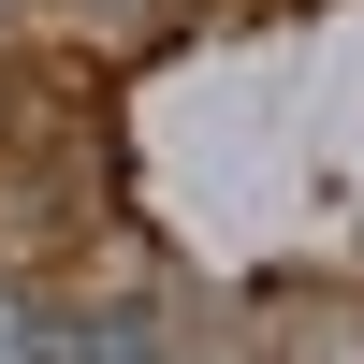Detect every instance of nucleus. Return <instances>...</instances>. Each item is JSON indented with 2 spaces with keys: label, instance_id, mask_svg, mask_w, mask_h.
I'll return each mask as SVG.
<instances>
[{
  "label": "nucleus",
  "instance_id": "nucleus-1",
  "mask_svg": "<svg viewBox=\"0 0 364 364\" xmlns=\"http://www.w3.org/2000/svg\"><path fill=\"white\" fill-rule=\"evenodd\" d=\"M58 364H161V321H146V306H102V321L58 336Z\"/></svg>",
  "mask_w": 364,
  "mask_h": 364
},
{
  "label": "nucleus",
  "instance_id": "nucleus-2",
  "mask_svg": "<svg viewBox=\"0 0 364 364\" xmlns=\"http://www.w3.org/2000/svg\"><path fill=\"white\" fill-rule=\"evenodd\" d=\"M0 364H58V321L29 306V291H0Z\"/></svg>",
  "mask_w": 364,
  "mask_h": 364
}]
</instances>
